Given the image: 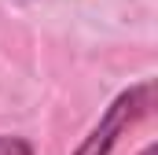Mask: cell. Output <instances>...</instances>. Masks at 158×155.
Here are the masks:
<instances>
[{
    "instance_id": "3",
    "label": "cell",
    "mask_w": 158,
    "mask_h": 155,
    "mask_svg": "<svg viewBox=\"0 0 158 155\" xmlns=\"http://www.w3.org/2000/svg\"><path fill=\"white\" fill-rule=\"evenodd\" d=\"M140 155H158V148H155V144H151V148H143V152H140Z\"/></svg>"
},
{
    "instance_id": "1",
    "label": "cell",
    "mask_w": 158,
    "mask_h": 155,
    "mask_svg": "<svg viewBox=\"0 0 158 155\" xmlns=\"http://www.w3.org/2000/svg\"><path fill=\"white\" fill-rule=\"evenodd\" d=\"M151 107H155V81H140V85L125 89L103 111V118L96 122V129L81 140V148L74 155H110V148L118 144V137L125 129H132L143 115H151Z\"/></svg>"
},
{
    "instance_id": "2",
    "label": "cell",
    "mask_w": 158,
    "mask_h": 155,
    "mask_svg": "<svg viewBox=\"0 0 158 155\" xmlns=\"http://www.w3.org/2000/svg\"><path fill=\"white\" fill-rule=\"evenodd\" d=\"M0 155H37L33 144L26 137H15V133H0Z\"/></svg>"
}]
</instances>
